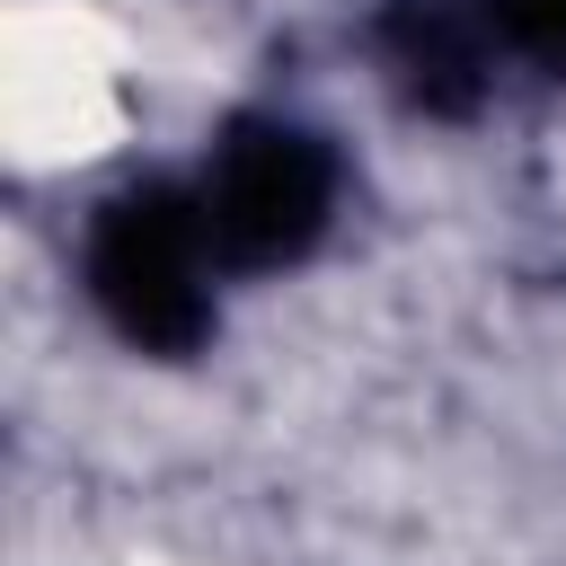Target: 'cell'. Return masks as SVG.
<instances>
[{
    "mask_svg": "<svg viewBox=\"0 0 566 566\" xmlns=\"http://www.w3.org/2000/svg\"><path fill=\"white\" fill-rule=\"evenodd\" d=\"M495 44H513L539 71H566V0H469Z\"/></svg>",
    "mask_w": 566,
    "mask_h": 566,
    "instance_id": "cell-4",
    "label": "cell"
},
{
    "mask_svg": "<svg viewBox=\"0 0 566 566\" xmlns=\"http://www.w3.org/2000/svg\"><path fill=\"white\" fill-rule=\"evenodd\" d=\"M203 203L177 186H124L97 230H88V301L106 327L142 354H195L212 336V292H203Z\"/></svg>",
    "mask_w": 566,
    "mask_h": 566,
    "instance_id": "cell-1",
    "label": "cell"
},
{
    "mask_svg": "<svg viewBox=\"0 0 566 566\" xmlns=\"http://www.w3.org/2000/svg\"><path fill=\"white\" fill-rule=\"evenodd\" d=\"M486 18L469 0H398L380 18V53L398 71V88L424 115H478L486 97Z\"/></svg>",
    "mask_w": 566,
    "mask_h": 566,
    "instance_id": "cell-3",
    "label": "cell"
},
{
    "mask_svg": "<svg viewBox=\"0 0 566 566\" xmlns=\"http://www.w3.org/2000/svg\"><path fill=\"white\" fill-rule=\"evenodd\" d=\"M203 239H212V265H239V274H265V265H292L327 212H336V159L318 133L301 124H230L203 186Z\"/></svg>",
    "mask_w": 566,
    "mask_h": 566,
    "instance_id": "cell-2",
    "label": "cell"
}]
</instances>
